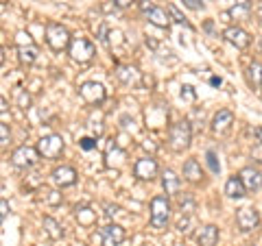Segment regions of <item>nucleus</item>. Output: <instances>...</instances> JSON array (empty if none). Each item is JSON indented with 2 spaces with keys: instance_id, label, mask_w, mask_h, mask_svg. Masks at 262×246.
I'll return each instance as SVG.
<instances>
[{
  "instance_id": "nucleus-1",
  "label": "nucleus",
  "mask_w": 262,
  "mask_h": 246,
  "mask_svg": "<svg viewBox=\"0 0 262 246\" xmlns=\"http://www.w3.org/2000/svg\"><path fill=\"white\" fill-rule=\"evenodd\" d=\"M151 227L155 231H164L170 223V203L168 196H153L151 199V218H149Z\"/></svg>"
},
{
  "instance_id": "nucleus-2",
  "label": "nucleus",
  "mask_w": 262,
  "mask_h": 246,
  "mask_svg": "<svg viewBox=\"0 0 262 246\" xmlns=\"http://www.w3.org/2000/svg\"><path fill=\"white\" fill-rule=\"evenodd\" d=\"M192 142V127L188 120H179L168 129V144L175 153H184Z\"/></svg>"
},
{
  "instance_id": "nucleus-3",
  "label": "nucleus",
  "mask_w": 262,
  "mask_h": 246,
  "mask_svg": "<svg viewBox=\"0 0 262 246\" xmlns=\"http://www.w3.org/2000/svg\"><path fill=\"white\" fill-rule=\"evenodd\" d=\"M46 42L55 53H61V51H66V48H70L72 37H70V33H68V29H66L63 24L51 22L46 27Z\"/></svg>"
},
{
  "instance_id": "nucleus-4",
  "label": "nucleus",
  "mask_w": 262,
  "mask_h": 246,
  "mask_svg": "<svg viewBox=\"0 0 262 246\" xmlns=\"http://www.w3.org/2000/svg\"><path fill=\"white\" fill-rule=\"evenodd\" d=\"M68 55H70V59L75 61V63H90L94 59V55H96V48L94 44L90 42V39L85 37H72V44L68 48Z\"/></svg>"
},
{
  "instance_id": "nucleus-5",
  "label": "nucleus",
  "mask_w": 262,
  "mask_h": 246,
  "mask_svg": "<svg viewBox=\"0 0 262 246\" xmlns=\"http://www.w3.org/2000/svg\"><path fill=\"white\" fill-rule=\"evenodd\" d=\"M37 153H39V157H44V159L61 157V153H63V139H61V135H55V133L44 135L37 142Z\"/></svg>"
},
{
  "instance_id": "nucleus-6",
  "label": "nucleus",
  "mask_w": 262,
  "mask_h": 246,
  "mask_svg": "<svg viewBox=\"0 0 262 246\" xmlns=\"http://www.w3.org/2000/svg\"><path fill=\"white\" fill-rule=\"evenodd\" d=\"M37 161H39V153H37V149H31V146H18L11 155V163L20 170L33 168Z\"/></svg>"
},
{
  "instance_id": "nucleus-7",
  "label": "nucleus",
  "mask_w": 262,
  "mask_h": 246,
  "mask_svg": "<svg viewBox=\"0 0 262 246\" xmlns=\"http://www.w3.org/2000/svg\"><path fill=\"white\" fill-rule=\"evenodd\" d=\"M236 225H238V229L243 233L247 231H253L258 225H260V214L256 207H241L238 211H236Z\"/></svg>"
},
{
  "instance_id": "nucleus-8",
  "label": "nucleus",
  "mask_w": 262,
  "mask_h": 246,
  "mask_svg": "<svg viewBox=\"0 0 262 246\" xmlns=\"http://www.w3.org/2000/svg\"><path fill=\"white\" fill-rule=\"evenodd\" d=\"M79 94L88 105H101L105 101V87L101 83H96V81H88V83H83L79 87Z\"/></svg>"
},
{
  "instance_id": "nucleus-9",
  "label": "nucleus",
  "mask_w": 262,
  "mask_h": 246,
  "mask_svg": "<svg viewBox=\"0 0 262 246\" xmlns=\"http://www.w3.org/2000/svg\"><path fill=\"white\" fill-rule=\"evenodd\" d=\"M158 161H155L153 157H142L136 161L134 166V175L136 179H140V181H153L155 177H158Z\"/></svg>"
},
{
  "instance_id": "nucleus-10",
  "label": "nucleus",
  "mask_w": 262,
  "mask_h": 246,
  "mask_svg": "<svg viewBox=\"0 0 262 246\" xmlns=\"http://www.w3.org/2000/svg\"><path fill=\"white\" fill-rule=\"evenodd\" d=\"M223 37L227 39L232 46H236L238 51H245V48H249L251 46V35L245 29L241 27H227L223 31Z\"/></svg>"
},
{
  "instance_id": "nucleus-11",
  "label": "nucleus",
  "mask_w": 262,
  "mask_h": 246,
  "mask_svg": "<svg viewBox=\"0 0 262 246\" xmlns=\"http://www.w3.org/2000/svg\"><path fill=\"white\" fill-rule=\"evenodd\" d=\"M101 242L103 246H118L125 242V229L120 225H107L101 229Z\"/></svg>"
},
{
  "instance_id": "nucleus-12",
  "label": "nucleus",
  "mask_w": 262,
  "mask_h": 246,
  "mask_svg": "<svg viewBox=\"0 0 262 246\" xmlns=\"http://www.w3.org/2000/svg\"><path fill=\"white\" fill-rule=\"evenodd\" d=\"M238 177H241V181L245 183V187H247V192H258L260 187H262V172L258 168H243L238 172Z\"/></svg>"
},
{
  "instance_id": "nucleus-13",
  "label": "nucleus",
  "mask_w": 262,
  "mask_h": 246,
  "mask_svg": "<svg viewBox=\"0 0 262 246\" xmlns=\"http://www.w3.org/2000/svg\"><path fill=\"white\" fill-rule=\"evenodd\" d=\"M51 177H53L55 185H59V187H70V185L77 183V170L72 168V166H59V168H55Z\"/></svg>"
},
{
  "instance_id": "nucleus-14",
  "label": "nucleus",
  "mask_w": 262,
  "mask_h": 246,
  "mask_svg": "<svg viewBox=\"0 0 262 246\" xmlns=\"http://www.w3.org/2000/svg\"><path fill=\"white\" fill-rule=\"evenodd\" d=\"M234 125V113L229 109H221L214 120H212V133L214 135H225Z\"/></svg>"
},
{
  "instance_id": "nucleus-15",
  "label": "nucleus",
  "mask_w": 262,
  "mask_h": 246,
  "mask_svg": "<svg viewBox=\"0 0 262 246\" xmlns=\"http://www.w3.org/2000/svg\"><path fill=\"white\" fill-rule=\"evenodd\" d=\"M116 77H118L120 83L127 85V87H136L140 83V72H138V68H134V65H118Z\"/></svg>"
},
{
  "instance_id": "nucleus-16",
  "label": "nucleus",
  "mask_w": 262,
  "mask_h": 246,
  "mask_svg": "<svg viewBox=\"0 0 262 246\" xmlns=\"http://www.w3.org/2000/svg\"><path fill=\"white\" fill-rule=\"evenodd\" d=\"M146 20L158 29H168L170 27V13H168V9H162V7H153V9L146 13Z\"/></svg>"
},
{
  "instance_id": "nucleus-17",
  "label": "nucleus",
  "mask_w": 262,
  "mask_h": 246,
  "mask_svg": "<svg viewBox=\"0 0 262 246\" xmlns=\"http://www.w3.org/2000/svg\"><path fill=\"white\" fill-rule=\"evenodd\" d=\"M184 179L190 183H201L203 181V168L196 159H188L184 163Z\"/></svg>"
},
{
  "instance_id": "nucleus-18",
  "label": "nucleus",
  "mask_w": 262,
  "mask_h": 246,
  "mask_svg": "<svg viewBox=\"0 0 262 246\" xmlns=\"http://www.w3.org/2000/svg\"><path fill=\"white\" fill-rule=\"evenodd\" d=\"M225 194L229 196V199H243V196H247V187H245V183L241 181V177H229L227 183H225Z\"/></svg>"
},
{
  "instance_id": "nucleus-19",
  "label": "nucleus",
  "mask_w": 262,
  "mask_h": 246,
  "mask_svg": "<svg viewBox=\"0 0 262 246\" xmlns=\"http://www.w3.org/2000/svg\"><path fill=\"white\" fill-rule=\"evenodd\" d=\"M199 246H216L219 242V227L216 225H206L199 231Z\"/></svg>"
},
{
  "instance_id": "nucleus-20",
  "label": "nucleus",
  "mask_w": 262,
  "mask_h": 246,
  "mask_svg": "<svg viewBox=\"0 0 262 246\" xmlns=\"http://www.w3.org/2000/svg\"><path fill=\"white\" fill-rule=\"evenodd\" d=\"M162 187H164V192H166V196L179 194V177L175 175L173 170H164V175H162Z\"/></svg>"
},
{
  "instance_id": "nucleus-21",
  "label": "nucleus",
  "mask_w": 262,
  "mask_h": 246,
  "mask_svg": "<svg viewBox=\"0 0 262 246\" xmlns=\"http://www.w3.org/2000/svg\"><path fill=\"white\" fill-rule=\"evenodd\" d=\"M37 55H39V51H37L35 44L18 48V59H20L22 65H33V63H35V59H37Z\"/></svg>"
},
{
  "instance_id": "nucleus-22",
  "label": "nucleus",
  "mask_w": 262,
  "mask_h": 246,
  "mask_svg": "<svg viewBox=\"0 0 262 246\" xmlns=\"http://www.w3.org/2000/svg\"><path fill=\"white\" fill-rule=\"evenodd\" d=\"M249 13H251V7H243V5H234L229 11H225L221 18H232L236 22H245L249 20Z\"/></svg>"
},
{
  "instance_id": "nucleus-23",
  "label": "nucleus",
  "mask_w": 262,
  "mask_h": 246,
  "mask_svg": "<svg viewBox=\"0 0 262 246\" xmlns=\"http://www.w3.org/2000/svg\"><path fill=\"white\" fill-rule=\"evenodd\" d=\"M247 72H249V83L253 87H262V63L260 61H253L249 65Z\"/></svg>"
},
{
  "instance_id": "nucleus-24",
  "label": "nucleus",
  "mask_w": 262,
  "mask_h": 246,
  "mask_svg": "<svg viewBox=\"0 0 262 246\" xmlns=\"http://www.w3.org/2000/svg\"><path fill=\"white\" fill-rule=\"evenodd\" d=\"M44 229H46V233L51 235V240H59V237L63 235L61 227L57 225V220L51 218V216H46V218H44Z\"/></svg>"
},
{
  "instance_id": "nucleus-25",
  "label": "nucleus",
  "mask_w": 262,
  "mask_h": 246,
  "mask_svg": "<svg viewBox=\"0 0 262 246\" xmlns=\"http://www.w3.org/2000/svg\"><path fill=\"white\" fill-rule=\"evenodd\" d=\"M166 9H168V13H170V20H173V22H177V24H184V27H186V29H192V24H190V22H188V20L184 18V15H182V13H179V9H177V7H175V5H168V7H166Z\"/></svg>"
},
{
  "instance_id": "nucleus-26",
  "label": "nucleus",
  "mask_w": 262,
  "mask_h": 246,
  "mask_svg": "<svg viewBox=\"0 0 262 246\" xmlns=\"http://www.w3.org/2000/svg\"><path fill=\"white\" fill-rule=\"evenodd\" d=\"M206 161H208L212 175H219V172H221V163H219V159H216V153H214V151H208V153H206Z\"/></svg>"
},
{
  "instance_id": "nucleus-27",
  "label": "nucleus",
  "mask_w": 262,
  "mask_h": 246,
  "mask_svg": "<svg viewBox=\"0 0 262 246\" xmlns=\"http://www.w3.org/2000/svg\"><path fill=\"white\" fill-rule=\"evenodd\" d=\"M179 209H182V214L192 216V211H194V201H192V196H184V199L179 201Z\"/></svg>"
},
{
  "instance_id": "nucleus-28",
  "label": "nucleus",
  "mask_w": 262,
  "mask_h": 246,
  "mask_svg": "<svg viewBox=\"0 0 262 246\" xmlns=\"http://www.w3.org/2000/svg\"><path fill=\"white\" fill-rule=\"evenodd\" d=\"M190 225H192V216H188V214H182V218L177 220V229L182 233H190Z\"/></svg>"
},
{
  "instance_id": "nucleus-29",
  "label": "nucleus",
  "mask_w": 262,
  "mask_h": 246,
  "mask_svg": "<svg viewBox=\"0 0 262 246\" xmlns=\"http://www.w3.org/2000/svg\"><path fill=\"white\" fill-rule=\"evenodd\" d=\"M15 46H33V39H31V35L29 33H24V31H20L18 35H15Z\"/></svg>"
},
{
  "instance_id": "nucleus-30",
  "label": "nucleus",
  "mask_w": 262,
  "mask_h": 246,
  "mask_svg": "<svg viewBox=\"0 0 262 246\" xmlns=\"http://www.w3.org/2000/svg\"><path fill=\"white\" fill-rule=\"evenodd\" d=\"M184 7H188V9H192V11H201V9H206V0H182Z\"/></svg>"
},
{
  "instance_id": "nucleus-31",
  "label": "nucleus",
  "mask_w": 262,
  "mask_h": 246,
  "mask_svg": "<svg viewBox=\"0 0 262 246\" xmlns=\"http://www.w3.org/2000/svg\"><path fill=\"white\" fill-rule=\"evenodd\" d=\"M0 139H3V142H0V144H3V149L11 142V131H9V125H5V122L0 125Z\"/></svg>"
},
{
  "instance_id": "nucleus-32",
  "label": "nucleus",
  "mask_w": 262,
  "mask_h": 246,
  "mask_svg": "<svg viewBox=\"0 0 262 246\" xmlns=\"http://www.w3.org/2000/svg\"><path fill=\"white\" fill-rule=\"evenodd\" d=\"M18 107L20 109H29L31 107V96H29V92H24V89L18 94Z\"/></svg>"
},
{
  "instance_id": "nucleus-33",
  "label": "nucleus",
  "mask_w": 262,
  "mask_h": 246,
  "mask_svg": "<svg viewBox=\"0 0 262 246\" xmlns=\"http://www.w3.org/2000/svg\"><path fill=\"white\" fill-rule=\"evenodd\" d=\"M79 146L83 151H92V149H96V142L92 137H83V139H79Z\"/></svg>"
},
{
  "instance_id": "nucleus-34",
  "label": "nucleus",
  "mask_w": 262,
  "mask_h": 246,
  "mask_svg": "<svg viewBox=\"0 0 262 246\" xmlns=\"http://www.w3.org/2000/svg\"><path fill=\"white\" fill-rule=\"evenodd\" d=\"M182 98H186V101H194V98H196V94H194V89L190 87V85H184L182 87Z\"/></svg>"
},
{
  "instance_id": "nucleus-35",
  "label": "nucleus",
  "mask_w": 262,
  "mask_h": 246,
  "mask_svg": "<svg viewBox=\"0 0 262 246\" xmlns=\"http://www.w3.org/2000/svg\"><path fill=\"white\" fill-rule=\"evenodd\" d=\"M153 7H155V5L151 3V0H140V3H138V9H140V11L144 13V15L149 13V11L153 9Z\"/></svg>"
},
{
  "instance_id": "nucleus-36",
  "label": "nucleus",
  "mask_w": 262,
  "mask_h": 246,
  "mask_svg": "<svg viewBox=\"0 0 262 246\" xmlns=\"http://www.w3.org/2000/svg\"><path fill=\"white\" fill-rule=\"evenodd\" d=\"M114 7H118V9H127V7H131L136 3V0H112Z\"/></svg>"
},
{
  "instance_id": "nucleus-37",
  "label": "nucleus",
  "mask_w": 262,
  "mask_h": 246,
  "mask_svg": "<svg viewBox=\"0 0 262 246\" xmlns=\"http://www.w3.org/2000/svg\"><path fill=\"white\" fill-rule=\"evenodd\" d=\"M7 214H9V205H7V201L3 199V201H0V218H7Z\"/></svg>"
},
{
  "instance_id": "nucleus-38",
  "label": "nucleus",
  "mask_w": 262,
  "mask_h": 246,
  "mask_svg": "<svg viewBox=\"0 0 262 246\" xmlns=\"http://www.w3.org/2000/svg\"><path fill=\"white\" fill-rule=\"evenodd\" d=\"M59 201H61V196L57 192H48V203H59Z\"/></svg>"
},
{
  "instance_id": "nucleus-39",
  "label": "nucleus",
  "mask_w": 262,
  "mask_h": 246,
  "mask_svg": "<svg viewBox=\"0 0 262 246\" xmlns=\"http://www.w3.org/2000/svg\"><path fill=\"white\" fill-rule=\"evenodd\" d=\"M249 3H251V0H232V7H234V5H243V7H251Z\"/></svg>"
},
{
  "instance_id": "nucleus-40",
  "label": "nucleus",
  "mask_w": 262,
  "mask_h": 246,
  "mask_svg": "<svg viewBox=\"0 0 262 246\" xmlns=\"http://www.w3.org/2000/svg\"><path fill=\"white\" fill-rule=\"evenodd\" d=\"M210 83L214 85V87H219L221 83H223V81H221V77H212V79H210Z\"/></svg>"
},
{
  "instance_id": "nucleus-41",
  "label": "nucleus",
  "mask_w": 262,
  "mask_h": 246,
  "mask_svg": "<svg viewBox=\"0 0 262 246\" xmlns=\"http://www.w3.org/2000/svg\"><path fill=\"white\" fill-rule=\"evenodd\" d=\"M0 105H3V107H0V111H3V116H5V113H7V101H5V98L0 101Z\"/></svg>"
},
{
  "instance_id": "nucleus-42",
  "label": "nucleus",
  "mask_w": 262,
  "mask_h": 246,
  "mask_svg": "<svg viewBox=\"0 0 262 246\" xmlns=\"http://www.w3.org/2000/svg\"><path fill=\"white\" fill-rule=\"evenodd\" d=\"M256 15H258V20L262 22V3H260V7H258V9H256Z\"/></svg>"
},
{
  "instance_id": "nucleus-43",
  "label": "nucleus",
  "mask_w": 262,
  "mask_h": 246,
  "mask_svg": "<svg viewBox=\"0 0 262 246\" xmlns=\"http://www.w3.org/2000/svg\"><path fill=\"white\" fill-rule=\"evenodd\" d=\"M256 135H258V139H260V144H262V127L256 131Z\"/></svg>"
}]
</instances>
